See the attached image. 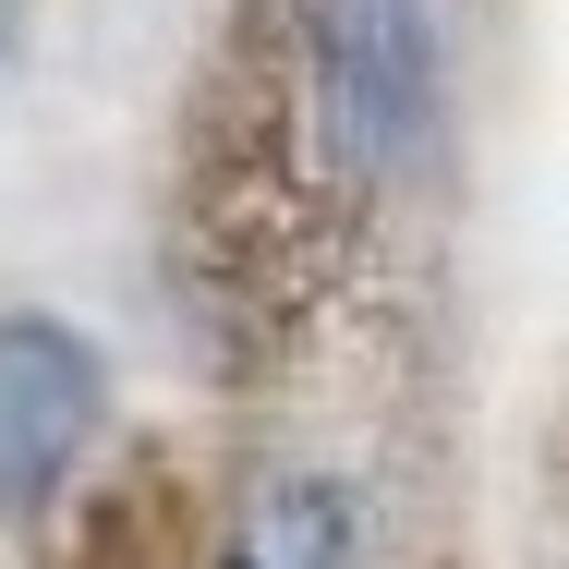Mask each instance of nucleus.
<instances>
[{"instance_id": "obj_5", "label": "nucleus", "mask_w": 569, "mask_h": 569, "mask_svg": "<svg viewBox=\"0 0 569 569\" xmlns=\"http://www.w3.org/2000/svg\"><path fill=\"white\" fill-rule=\"evenodd\" d=\"M0 12H12V0H0Z\"/></svg>"}, {"instance_id": "obj_2", "label": "nucleus", "mask_w": 569, "mask_h": 569, "mask_svg": "<svg viewBox=\"0 0 569 569\" xmlns=\"http://www.w3.org/2000/svg\"><path fill=\"white\" fill-rule=\"evenodd\" d=\"M98 351L61 316H0V509H49L98 437Z\"/></svg>"}, {"instance_id": "obj_3", "label": "nucleus", "mask_w": 569, "mask_h": 569, "mask_svg": "<svg viewBox=\"0 0 569 569\" xmlns=\"http://www.w3.org/2000/svg\"><path fill=\"white\" fill-rule=\"evenodd\" d=\"M363 558V509H351L340 472H279L254 509H242V533H230L219 569H351Z\"/></svg>"}, {"instance_id": "obj_4", "label": "nucleus", "mask_w": 569, "mask_h": 569, "mask_svg": "<svg viewBox=\"0 0 569 569\" xmlns=\"http://www.w3.org/2000/svg\"><path fill=\"white\" fill-rule=\"evenodd\" d=\"M73 569H194V521H182L170 472H121V497L86 521V558Z\"/></svg>"}, {"instance_id": "obj_1", "label": "nucleus", "mask_w": 569, "mask_h": 569, "mask_svg": "<svg viewBox=\"0 0 569 569\" xmlns=\"http://www.w3.org/2000/svg\"><path fill=\"white\" fill-rule=\"evenodd\" d=\"M437 121L449 73L425 0H230L182 133V267L242 363L316 340L376 279Z\"/></svg>"}]
</instances>
